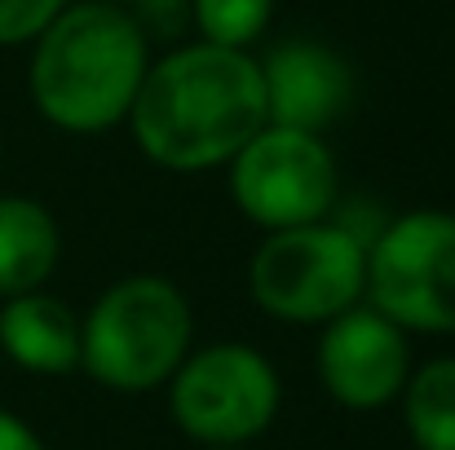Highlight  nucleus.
<instances>
[{
  "label": "nucleus",
  "instance_id": "f257e3e1",
  "mask_svg": "<svg viewBox=\"0 0 455 450\" xmlns=\"http://www.w3.org/2000/svg\"><path fill=\"white\" fill-rule=\"evenodd\" d=\"M270 124L261 67L248 49L208 40L155 58L129 107L138 150L168 172L226 168Z\"/></svg>",
  "mask_w": 455,
  "mask_h": 450
},
{
  "label": "nucleus",
  "instance_id": "f03ea898",
  "mask_svg": "<svg viewBox=\"0 0 455 450\" xmlns=\"http://www.w3.org/2000/svg\"><path fill=\"white\" fill-rule=\"evenodd\" d=\"M151 67V40L133 13L111 0L62 4L31 40L27 89L36 111L62 133H107L129 120V107Z\"/></svg>",
  "mask_w": 455,
  "mask_h": 450
},
{
  "label": "nucleus",
  "instance_id": "7ed1b4c3",
  "mask_svg": "<svg viewBox=\"0 0 455 450\" xmlns=\"http://www.w3.org/2000/svg\"><path fill=\"white\" fill-rule=\"evenodd\" d=\"M195 340L186 292L164 274L111 283L80 318V371L116 393H151L172 380Z\"/></svg>",
  "mask_w": 455,
  "mask_h": 450
},
{
  "label": "nucleus",
  "instance_id": "20e7f679",
  "mask_svg": "<svg viewBox=\"0 0 455 450\" xmlns=\"http://www.w3.org/2000/svg\"><path fill=\"white\" fill-rule=\"evenodd\" d=\"M248 292L279 322L323 327L367 292V243L336 217L270 230L248 261Z\"/></svg>",
  "mask_w": 455,
  "mask_h": 450
},
{
  "label": "nucleus",
  "instance_id": "39448f33",
  "mask_svg": "<svg viewBox=\"0 0 455 450\" xmlns=\"http://www.w3.org/2000/svg\"><path fill=\"white\" fill-rule=\"evenodd\" d=\"M403 331L455 336V212L420 208L380 225L367 243V292Z\"/></svg>",
  "mask_w": 455,
  "mask_h": 450
},
{
  "label": "nucleus",
  "instance_id": "423d86ee",
  "mask_svg": "<svg viewBox=\"0 0 455 450\" xmlns=\"http://www.w3.org/2000/svg\"><path fill=\"white\" fill-rule=\"evenodd\" d=\"M279 398L270 358L239 340L190 349L168 380L172 420L199 446H248L275 424Z\"/></svg>",
  "mask_w": 455,
  "mask_h": 450
},
{
  "label": "nucleus",
  "instance_id": "0eeeda50",
  "mask_svg": "<svg viewBox=\"0 0 455 450\" xmlns=\"http://www.w3.org/2000/svg\"><path fill=\"white\" fill-rule=\"evenodd\" d=\"M226 168L235 208L266 234L327 221L340 203L336 154L318 133L266 124Z\"/></svg>",
  "mask_w": 455,
  "mask_h": 450
},
{
  "label": "nucleus",
  "instance_id": "6e6552de",
  "mask_svg": "<svg viewBox=\"0 0 455 450\" xmlns=\"http://www.w3.org/2000/svg\"><path fill=\"white\" fill-rule=\"evenodd\" d=\"M411 375V344L398 322L358 300L354 309L323 322L318 336V380L345 411H380L398 402Z\"/></svg>",
  "mask_w": 455,
  "mask_h": 450
},
{
  "label": "nucleus",
  "instance_id": "1a4fd4ad",
  "mask_svg": "<svg viewBox=\"0 0 455 450\" xmlns=\"http://www.w3.org/2000/svg\"><path fill=\"white\" fill-rule=\"evenodd\" d=\"M257 67L266 84V115L279 129L323 138L354 107V67L323 40H279L266 58H257Z\"/></svg>",
  "mask_w": 455,
  "mask_h": 450
},
{
  "label": "nucleus",
  "instance_id": "9d476101",
  "mask_svg": "<svg viewBox=\"0 0 455 450\" xmlns=\"http://www.w3.org/2000/svg\"><path fill=\"white\" fill-rule=\"evenodd\" d=\"M0 349L31 375H67L80 367V313L44 288L9 296L0 304Z\"/></svg>",
  "mask_w": 455,
  "mask_h": 450
},
{
  "label": "nucleus",
  "instance_id": "9b49d317",
  "mask_svg": "<svg viewBox=\"0 0 455 450\" xmlns=\"http://www.w3.org/2000/svg\"><path fill=\"white\" fill-rule=\"evenodd\" d=\"M62 261L53 212L27 194H0V300L40 292Z\"/></svg>",
  "mask_w": 455,
  "mask_h": 450
},
{
  "label": "nucleus",
  "instance_id": "f8f14e48",
  "mask_svg": "<svg viewBox=\"0 0 455 450\" xmlns=\"http://www.w3.org/2000/svg\"><path fill=\"white\" fill-rule=\"evenodd\" d=\"M403 420L420 450H455V358L411 367L403 384Z\"/></svg>",
  "mask_w": 455,
  "mask_h": 450
},
{
  "label": "nucleus",
  "instance_id": "ddd939ff",
  "mask_svg": "<svg viewBox=\"0 0 455 450\" xmlns=\"http://www.w3.org/2000/svg\"><path fill=\"white\" fill-rule=\"evenodd\" d=\"M275 18V0H190V27L221 49H252Z\"/></svg>",
  "mask_w": 455,
  "mask_h": 450
},
{
  "label": "nucleus",
  "instance_id": "4468645a",
  "mask_svg": "<svg viewBox=\"0 0 455 450\" xmlns=\"http://www.w3.org/2000/svg\"><path fill=\"white\" fill-rule=\"evenodd\" d=\"M67 0H0V49L31 44Z\"/></svg>",
  "mask_w": 455,
  "mask_h": 450
},
{
  "label": "nucleus",
  "instance_id": "2eb2a0df",
  "mask_svg": "<svg viewBox=\"0 0 455 450\" xmlns=\"http://www.w3.org/2000/svg\"><path fill=\"white\" fill-rule=\"evenodd\" d=\"M129 13L147 40H177L190 27V0H133Z\"/></svg>",
  "mask_w": 455,
  "mask_h": 450
},
{
  "label": "nucleus",
  "instance_id": "dca6fc26",
  "mask_svg": "<svg viewBox=\"0 0 455 450\" xmlns=\"http://www.w3.org/2000/svg\"><path fill=\"white\" fill-rule=\"evenodd\" d=\"M0 450H44V442L36 438V429L27 420H18L13 411L0 407Z\"/></svg>",
  "mask_w": 455,
  "mask_h": 450
},
{
  "label": "nucleus",
  "instance_id": "f3484780",
  "mask_svg": "<svg viewBox=\"0 0 455 450\" xmlns=\"http://www.w3.org/2000/svg\"><path fill=\"white\" fill-rule=\"evenodd\" d=\"M204 450H248V446H204Z\"/></svg>",
  "mask_w": 455,
  "mask_h": 450
},
{
  "label": "nucleus",
  "instance_id": "a211bd4d",
  "mask_svg": "<svg viewBox=\"0 0 455 450\" xmlns=\"http://www.w3.org/2000/svg\"><path fill=\"white\" fill-rule=\"evenodd\" d=\"M111 4H124V9H129V4H133V0H111Z\"/></svg>",
  "mask_w": 455,
  "mask_h": 450
}]
</instances>
